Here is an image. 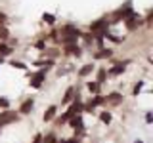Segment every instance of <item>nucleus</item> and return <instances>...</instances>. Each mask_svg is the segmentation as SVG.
I'll use <instances>...</instances> for the list:
<instances>
[{"instance_id":"1","label":"nucleus","mask_w":153,"mask_h":143,"mask_svg":"<svg viewBox=\"0 0 153 143\" xmlns=\"http://www.w3.org/2000/svg\"><path fill=\"white\" fill-rule=\"evenodd\" d=\"M17 120V113L16 111H10V109H4L0 113V124H10V122H16Z\"/></svg>"},{"instance_id":"2","label":"nucleus","mask_w":153,"mask_h":143,"mask_svg":"<svg viewBox=\"0 0 153 143\" xmlns=\"http://www.w3.org/2000/svg\"><path fill=\"white\" fill-rule=\"evenodd\" d=\"M44 74H46V71H38V73H36L35 76H33V78H31V86H33V88H40L42 80L46 78Z\"/></svg>"},{"instance_id":"3","label":"nucleus","mask_w":153,"mask_h":143,"mask_svg":"<svg viewBox=\"0 0 153 143\" xmlns=\"http://www.w3.org/2000/svg\"><path fill=\"white\" fill-rule=\"evenodd\" d=\"M69 120H71L69 124L75 128V130H82V118H80V116H75V114H73V116H71Z\"/></svg>"},{"instance_id":"4","label":"nucleus","mask_w":153,"mask_h":143,"mask_svg":"<svg viewBox=\"0 0 153 143\" xmlns=\"http://www.w3.org/2000/svg\"><path fill=\"white\" fill-rule=\"evenodd\" d=\"M105 101H109V103H121L123 101V95L121 94H117V92H113V94H109L107 97H103Z\"/></svg>"},{"instance_id":"5","label":"nucleus","mask_w":153,"mask_h":143,"mask_svg":"<svg viewBox=\"0 0 153 143\" xmlns=\"http://www.w3.org/2000/svg\"><path fill=\"white\" fill-rule=\"evenodd\" d=\"M56 111H57V107L56 105H52V107H48V111L44 113V120L48 122V120H52V118L56 116Z\"/></svg>"},{"instance_id":"6","label":"nucleus","mask_w":153,"mask_h":143,"mask_svg":"<svg viewBox=\"0 0 153 143\" xmlns=\"http://www.w3.org/2000/svg\"><path fill=\"white\" fill-rule=\"evenodd\" d=\"M33 105H35V101H33V99H27V101L21 105V113L23 114H25V113H31L33 111Z\"/></svg>"},{"instance_id":"7","label":"nucleus","mask_w":153,"mask_h":143,"mask_svg":"<svg viewBox=\"0 0 153 143\" xmlns=\"http://www.w3.org/2000/svg\"><path fill=\"white\" fill-rule=\"evenodd\" d=\"M92 69H94V67H92V63H88V65H84V67H82V69H80V71H79V76H88L90 73H92Z\"/></svg>"},{"instance_id":"8","label":"nucleus","mask_w":153,"mask_h":143,"mask_svg":"<svg viewBox=\"0 0 153 143\" xmlns=\"http://www.w3.org/2000/svg\"><path fill=\"white\" fill-rule=\"evenodd\" d=\"M65 54H75V55H79V54H80V50L76 48V44H67Z\"/></svg>"},{"instance_id":"9","label":"nucleus","mask_w":153,"mask_h":143,"mask_svg":"<svg viewBox=\"0 0 153 143\" xmlns=\"http://www.w3.org/2000/svg\"><path fill=\"white\" fill-rule=\"evenodd\" d=\"M10 52H12V48L8 44H4V42H0V55H8Z\"/></svg>"},{"instance_id":"10","label":"nucleus","mask_w":153,"mask_h":143,"mask_svg":"<svg viewBox=\"0 0 153 143\" xmlns=\"http://www.w3.org/2000/svg\"><path fill=\"white\" fill-rule=\"evenodd\" d=\"M100 120H102L103 124H109V122H111V114H109L107 111H103L102 114H100Z\"/></svg>"},{"instance_id":"11","label":"nucleus","mask_w":153,"mask_h":143,"mask_svg":"<svg viewBox=\"0 0 153 143\" xmlns=\"http://www.w3.org/2000/svg\"><path fill=\"white\" fill-rule=\"evenodd\" d=\"M111 55V50H102V52H98L96 54V59H102V57H109Z\"/></svg>"},{"instance_id":"12","label":"nucleus","mask_w":153,"mask_h":143,"mask_svg":"<svg viewBox=\"0 0 153 143\" xmlns=\"http://www.w3.org/2000/svg\"><path fill=\"white\" fill-rule=\"evenodd\" d=\"M57 139H56V136L54 133H48L46 137H42V143H56Z\"/></svg>"},{"instance_id":"13","label":"nucleus","mask_w":153,"mask_h":143,"mask_svg":"<svg viewBox=\"0 0 153 143\" xmlns=\"http://www.w3.org/2000/svg\"><path fill=\"white\" fill-rule=\"evenodd\" d=\"M88 90H90L92 94H98V92H100V84H98V82H90V84H88Z\"/></svg>"},{"instance_id":"14","label":"nucleus","mask_w":153,"mask_h":143,"mask_svg":"<svg viewBox=\"0 0 153 143\" xmlns=\"http://www.w3.org/2000/svg\"><path fill=\"white\" fill-rule=\"evenodd\" d=\"M8 35H10V32H8V29L2 25V27H0V40H6Z\"/></svg>"},{"instance_id":"15","label":"nucleus","mask_w":153,"mask_h":143,"mask_svg":"<svg viewBox=\"0 0 153 143\" xmlns=\"http://www.w3.org/2000/svg\"><path fill=\"white\" fill-rule=\"evenodd\" d=\"M105 74H107V73H105V69H100L98 71V82H103V80H105Z\"/></svg>"},{"instance_id":"16","label":"nucleus","mask_w":153,"mask_h":143,"mask_svg":"<svg viewBox=\"0 0 153 143\" xmlns=\"http://www.w3.org/2000/svg\"><path fill=\"white\" fill-rule=\"evenodd\" d=\"M73 94H75V88H69V90H67V94H65V97H63V99H65V101H69V99L73 97Z\"/></svg>"},{"instance_id":"17","label":"nucleus","mask_w":153,"mask_h":143,"mask_svg":"<svg viewBox=\"0 0 153 143\" xmlns=\"http://www.w3.org/2000/svg\"><path fill=\"white\" fill-rule=\"evenodd\" d=\"M0 107H2V109H8L10 107V101H8L6 97H0Z\"/></svg>"},{"instance_id":"18","label":"nucleus","mask_w":153,"mask_h":143,"mask_svg":"<svg viewBox=\"0 0 153 143\" xmlns=\"http://www.w3.org/2000/svg\"><path fill=\"white\" fill-rule=\"evenodd\" d=\"M42 19H44V21H48V23H54V21H56V19H54V15H50V13H46V15L42 17Z\"/></svg>"},{"instance_id":"19","label":"nucleus","mask_w":153,"mask_h":143,"mask_svg":"<svg viewBox=\"0 0 153 143\" xmlns=\"http://www.w3.org/2000/svg\"><path fill=\"white\" fill-rule=\"evenodd\" d=\"M12 67H17V69H25V65L19 63V61H12Z\"/></svg>"},{"instance_id":"20","label":"nucleus","mask_w":153,"mask_h":143,"mask_svg":"<svg viewBox=\"0 0 153 143\" xmlns=\"http://www.w3.org/2000/svg\"><path fill=\"white\" fill-rule=\"evenodd\" d=\"M6 19H8V17H6V13H2V12H0V27H2L4 23H6Z\"/></svg>"},{"instance_id":"21","label":"nucleus","mask_w":153,"mask_h":143,"mask_svg":"<svg viewBox=\"0 0 153 143\" xmlns=\"http://www.w3.org/2000/svg\"><path fill=\"white\" fill-rule=\"evenodd\" d=\"M36 48H38V50H44V48H46V46H44V40H38V42H36Z\"/></svg>"},{"instance_id":"22","label":"nucleus","mask_w":153,"mask_h":143,"mask_svg":"<svg viewBox=\"0 0 153 143\" xmlns=\"http://www.w3.org/2000/svg\"><path fill=\"white\" fill-rule=\"evenodd\" d=\"M140 88H142V82H138L136 86H134V94H138V92H140Z\"/></svg>"},{"instance_id":"23","label":"nucleus","mask_w":153,"mask_h":143,"mask_svg":"<svg viewBox=\"0 0 153 143\" xmlns=\"http://www.w3.org/2000/svg\"><path fill=\"white\" fill-rule=\"evenodd\" d=\"M33 143H42V136H40V133H38V136L35 137V141H33Z\"/></svg>"},{"instance_id":"24","label":"nucleus","mask_w":153,"mask_h":143,"mask_svg":"<svg viewBox=\"0 0 153 143\" xmlns=\"http://www.w3.org/2000/svg\"><path fill=\"white\" fill-rule=\"evenodd\" d=\"M0 63H2V55H0Z\"/></svg>"},{"instance_id":"25","label":"nucleus","mask_w":153,"mask_h":143,"mask_svg":"<svg viewBox=\"0 0 153 143\" xmlns=\"http://www.w3.org/2000/svg\"><path fill=\"white\" fill-rule=\"evenodd\" d=\"M136 143H142V141H136Z\"/></svg>"}]
</instances>
